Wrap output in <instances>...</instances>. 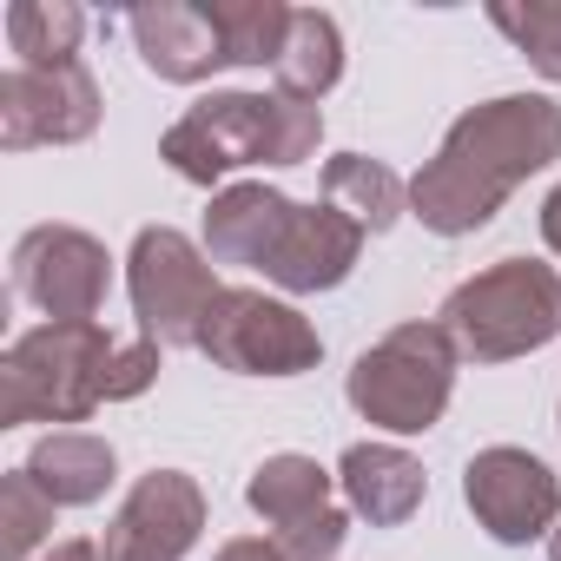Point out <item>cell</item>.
Returning a JSON list of instances; mask_svg holds the SVG:
<instances>
[{
    "label": "cell",
    "instance_id": "11",
    "mask_svg": "<svg viewBox=\"0 0 561 561\" xmlns=\"http://www.w3.org/2000/svg\"><path fill=\"white\" fill-rule=\"evenodd\" d=\"M462 502H469V515H476L495 541L522 548V541H535V535H554L561 482H554V469H548L541 456L495 443V449L469 456V469H462Z\"/></svg>",
    "mask_w": 561,
    "mask_h": 561
},
{
    "label": "cell",
    "instance_id": "5",
    "mask_svg": "<svg viewBox=\"0 0 561 561\" xmlns=\"http://www.w3.org/2000/svg\"><path fill=\"white\" fill-rule=\"evenodd\" d=\"M456 337L443 324H397L383 344H370L351 364V403L364 423L390 436H423L443 423L449 390H456Z\"/></svg>",
    "mask_w": 561,
    "mask_h": 561
},
{
    "label": "cell",
    "instance_id": "19",
    "mask_svg": "<svg viewBox=\"0 0 561 561\" xmlns=\"http://www.w3.org/2000/svg\"><path fill=\"white\" fill-rule=\"evenodd\" d=\"M324 205H337L364 231H390L403 218V205H410V185L383 159H370V152H337L324 165Z\"/></svg>",
    "mask_w": 561,
    "mask_h": 561
},
{
    "label": "cell",
    "instance_id": "23",
    "mask_svg": "<svg viewBox=\"0 0 561 561\" xmlns=\"http://www.w3.org/2000/svg\"><path fill=\"white\" fill-rule=\"evenodd\" d=\"M211 561H285L277 554V541H257V535H238V541H225Z\"/></svg>",
    "mask_w": 561,
    "mask_h": 561
},
{
    "label": "cell",
    "instance_id": "10",
    "mask_svg": "<svg viewBox=\"0 0 561 561\" xmlns=\"http://www.w3.org/2000/svg\"><path fill=\"white\" fill-rule=\"evenodd\" d=\"M100 126V80L80 60L60 67H8L0 73V146H80Z\"/></svg>",
    "mask_w": 561,
    "mask_h": 561
},
{
    "label": "cell",
    "instance_id": "2",
    "mask_svg": "<svg viewBox=\"0 0 561 561\" xmlns=\"http://www.w3.org/2000/svg\"><path fill=\"white\" fill-rule=\"evenodd\" d=\"M324 139V113L285 93H205L192 113L172 119V133L159 139V159L192 179L211 185L238 165H305Z\"/></svg>",
    "mask_w": 561,
    "mask_h": 561
},
{
    "label": "cell",
    "instance_id": "20",
    "mask_svg": "<svg viewBox=\"0 0 561 561\" xmlns=\"http://www.w3.org/2000/svg\"><path fill=\"white\" fill-rule=\"evenodd\" d=\"M80 34H87V14L73 8V0H14V8H8L14 67H60V60H80Z\"/></svg>",
    "mask_w": 561,
    "mask_h": 561
},
{
    "label": "cell",
    "instance_id": "22",
    "mask_svg": "<svg viewBox=\"0 0 561 561\" xmlns=\"http://www.w3.org/2000/svg\"><path fill=\"white\" fill-rule=\"evenodd\" d=\"M0 528H8V561H34V548L54 535V502L27 469L0 476Z\"/></svg>",
    "mask_w": 561,
    "mask_h": 561
},
{
    "label": "cell",
    "instance_id": "16",
    "mask_svg": "<svg viewBox=\"0 0 561 561\" xmlns=\"http://www.w3.org/2000/svg\"><path fill=\"white\" fill-rule=\"evenodd\" d=\"M337 489H344V502H351L370 528H397V522H410V515L423 508L430 476H423V462H416L410 449H397V443H351L344 462H337Z\"/></svg>",
    "mask_w": 561,
    "mask_h": 561
},
{
    "label": "cell",
    "instance_id": "14",
    "mask_svg": "<svg viewBox=\"0 0 561 561\" xmlns=\"http://www.w3.org/2000/svg\"><path fill=\"white\" fill-rule=\"evenodd\" d=\"M364 238L370 231L357 218H344L337 205H298L285 238H277V257L264 264V277L285 291H337L364 257Z\"/></svg>",
    "mask_w": 561,
    "mask_h": 561
},
{
    "label": "cell",
    "instance_id": "6",
    "mask_svg": "<svg viewBox=\"0 0 561 561\" xmlns=\"http://www.w3.org/2000/svg\"><path fill=\"white\" fill-rule=\"evenodd\" d=\"M126 291H133V318H139V337L159 344V351H198V331H205V311L211 298L225 291L211 277V257L172 231V225H146L126 251Z\"/></svg>",
    "mask_w": 561,
    "mask_h": 561
},
{
    "label": "cell",
    "instance_id": "18",
    "mask_svg": "<svg viewBox=\"0 0 561 561\" xmlns=\"http://www.w3.org/2000/svg\"><path fill=\"white\" fill-rule=\"evenodd\" d=\"M277 93L285 100H305L318 106L337 80H344V34L324 8H298L291 14V34H285V54H277Z\"/></svg>",
    "mask_w": 561,
    "mask_h": 561
},
{
    "label": "cell",
    "instance_id": "21",
    "mask_svg": "<svg viewBox=\"0 0 561 561\" xmlns=\"http://www.w3.org/2000/svg\"><path fill=\"white\" fill-rule=\"evenodd\" d=\"M489 21H495V34H508V41L528 54V67H535L541 80H561V0H528V8L495 0Z\"/></svg>",
    "mask_w": 561,
    "mask_h": 561
},
{
    "label": "cell",
    "instance_id": "26",
    "mask_svg": "<svg viewBox=\"0 0 561 561\" xmlns=\"http://www.w3.org/2000/svg\"><path fill=\"white\" fill-rule=\"evenodd\" d=\"M548 561H561V528H554V535H548Z\"/></svg>",
    "mask_w": 561,
    "mask_h": 561
},
{
    "label": "cell",
    "instance_id": "4",
    "mask_svg": "<svg viewBox=\"0 0 561 561\" xmlns=\"http://www.w3.org/2000/svg\"><path fill=\"white\" fill-rule=\"evenodd\" d=\"M436 324L476 364H508L561 337V271L535 257H502L443 298Z\"/></svg>",
    "mask_w": 561,
    "mask_h": 561
},
{
    "label": "cell",
    "instance_id": "9",
    "mask_svg": "<svg viewBox=\"0 0 561 561\" xmlns=\"http://www.w3.org/2000/svg\"><path fill=\"white\" fill-rule=\"evenodd\" d=\"M244 502L271 522V541L285 561H337V548L351 535V522L331 495V469H318L298 449L257 462L244 482Z\"/></svg>",
    "mask_w": 561,
    "mask_h": 561
},
{
    "label": "cell",
    "instance_id": "8",
    "mask_svg": "<svg viewBox=\"0 0 561 561\" xmlns=\"http://www.w3.org/2000/svg\"><path fill=\"white\" fill-rule=\"evenodd\" d=\"M14 291L54 324H100L113 291V257L80 225H34L14 244Z\"/></svg>",
    "mask_w": 561,
    "mask_h": 561
},
{
    "label": "cell",
    "instance_id": "3",
    "mask_svg": "<svg viewBox=\"0 0 561 561\" xmlns=\"http://www.w3.org/2000/svg\"><path fill=\"white\" fill-rule=\"evenodd\" d=\"M119 344L106 324H41L0 357V430L14 423H87L113 403Z\"/></svg>",
    "mask_w": 561,
    "mask_h": 561
},
{
    "label": "cell",
    "instance_id": "7",
    "mask_svg": "<svg viewBox=\"0 0 561 561\" xmlns=\"http://www.w3.org/2000/svg\"><path fill=\"white\" fill-rule=\"evenodd\" d=\"M198 351L218 370H238V377H305V370H318L324 337L298 305H277L264 291L225 285L205 311Z\"/></svg>",
    "mask_w": 561,
    "mask_h": 561
},
{
    "label": "cell",
    "instance_id": "17",
    "mask_svg": "<svg viewBox=\"0 0 561 561\" xmlns=\"http://www.w3.org/2000/svg\"><path fill=\"white\" fill-rule=\"evenodd\" d=\"M27 476L41 482V495L54 508H87L113 489V443H100L87 430H54V436L34 443Z\"/></svg>",
    "mask_w": 561,
    "mask_h": 561
},
{
    "label": "cell",
    "instance_id": "13",
    "mask_svg": "<svg viewBox=\"0 0 561 561\" xmlns=\"http://www.w3.org/2000/svg\"><path fill=\"white\" fill-rule=\"evenodd\" d=\"M126 34L139 47V60L172 80V87H198L231 60V34L218 21V0H159V8H133Z\"/></svg>",
    "mask_w": 561,
    "mask_h": 561
},
{
    "label": "cell",
    "instance_id": "25",
    "mask_svg": "<svg viewBox=\"0 0 561 561\" xmlns=\"http://www.w3.org/2000/svg\"><path fill=\"white\" fill-rule=\"evenodd\" d=\"M541 238H548V251L561 257V185L548 192V205H541Z\"/></svg>",
    "mask_w": 561,
    "mask_h": 561
},
{
    "label": "cell",
    "instance_id": "15",
    "mask_svg": "<svg viewBox=\"0 0 561 561\" xmlns=\"http://www.w3.org/2000/svg\"><path fill=\"white\" fill-rule=\"evenodd\" d=\"M291 198L271 192V185H225L205 211V257L211 264H244V271H264L277 257V238L291 225Z\"/></svg>",
    "mask_w": 561,
    "mask_h": 561
},
{
    "label": "cell",
    "instance_id": "1",
    "mask_svg": "<svg viewBox=\"0 0 561 561\" xmlns=\"http://www.w3.org/2000/svg\"><path fill=\"white\" fill-rule=\"evenodd\" d=\"M554 159H561V106L554 100H541V93L482 100L443 133L436 159L410 179V211L436 238H469L502 211V198L522 179H535Z\"/></svg>",
    "mask_w": 561,
    "mask_h": 561
},
{
    "label": "cell",
    "instance_id": "24",
    "mask_svg": "<svg viewBox=\"0 0 561 561\" xmlns=\"http://www.w3.org/2000/svg\"><path fill=\"white\" fill-rule=\"evenodd\" d=\"M34 561H106V554H100L93 541H54V548H47V554H34Z\"/></svg>",
    "mask_w": 561,
    "mask_h": 561
},
{
    "label": "cell",
    "instance_id": "12",
    "mask_svg": "<svg viewBox=\"0 0 561 561\" xmlns=\"http://www.w3.org/2000/svg\"><path fill=\"white\" fill-rule=\"evenodd\" d=\"M205 528V495L185 469H152L133 482V495L119 502L100 554L106 561H185V548Z\"/></svg>",
    "mask_w": 561,
    "mask_h": 561
}]
</instances>
